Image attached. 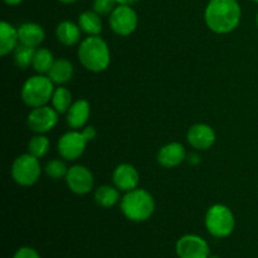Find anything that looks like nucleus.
Listing matches in <instances>:
<instances>
[{
  "instance_id": "obj_3",
  "label": "nucleus",
  "mask_w": 258,
  "mask_h": 258,
  "mask_svg": "<svg viewBox=\"0 0 258 258\" xmlns=\"http://www.w3.org/2000/svg\"><path fill=\"white\" fill-rule=\"evenodd\" d=\"M120 208L128 221L141 223L151 218L155 212V201L148 190L136 188L127 191L120 201Z\"/></svg>"
},
{
  "instance_id": "obj_15",
  "label": "nucleus",
  "mask_w": 258,
  "mask_h": 258,
  "mask_svg": "<svg viewBox=\"0 0 258 258\" xmlns=\"http://www.w3.org/2000/svg\"><path fill=\"white\" fill-rule=\"evenodd\" d=\"M91 115V105L87 100H77L66 113L67 125L73 130L85 128Z\"/></svg>"
},
{
  "instance_id": "obj_30",
  "label": "nucleus",
  "mask_w": 258,
  "mask_h": 258,
  "mask_svg": "<svg viewBox=\"0 0 258 258\" xmlns=\"http://www.w3.org/2000/svg\"><path fill=\"white\" fill-rule=\"evenodd\" d=\"M138 2L139 0H116L117 5H131V7Z\"/></svg>"
},
{
  "instance_id": "obj_33",
  "label": "nucleus",
  "mask_w": 258,
  "mask_h": 258,
  "mask_svg": "<svg viewBox=\"0 0 258 258\" xmlns=\"http://www.w3.org/2000/svg\"><path fill=\"white\" fill-rule=\"evenodd\" d=\"M256 24H257V28H258V12H257V15H256Z\"/></svg>"
},
{
  "instance_id": "obj_2",
  "label": "nucleus",
  "mask_w": 258,
  "mask_h": 258,
  "mask_svg": "<svg viewBox=\"0 0 258 258\" xmlns=\"http://www.w3.org/2000/svg\"><path fill=\"white\" fill-rule=\"evenodd\" d=\"M78 60L87 71L103 72L111 63V52L107 42L100 35H88L81 40L77 50Z\"/></svg>"
},
{
  "instance_id": "obj_32",
  "label": "nucleus",
  "mask_w": 258,
  "mask_h": 258,
  "mask_svg": "<svg viewBox=\"0 0 258 258\" xmlns=\"http://www.w3.org/2000/svg\"><path fill=\"white\" fill-rule=\"evenodd\" d=\"M58 2L62 3V4H75L78 0H58Z\"/></svg>"
},
{
  "instance_id": "obj_19",
  "label": "nucleus",
  "mask_w": 258,
  "mask_h": 258,
  "mask_svg": "<svg viewBox=\"0 0 258 258\" xmlns=\"http://www.w3.org/2000/svg\"><path fill=\"white\" fill-rule=\"evenodd\" d=\"M19 44V34L17 28L8 22L0 23V55L4 57L14 52Z\"/></svg>"
},
{
  "instance_id": "obj_29",
  "label": "nucleus",
  "mask_w": 258,
  "mask_h": 258,
  "mask_svg": "<svg viewBox=\"0 0 258 258\" xmlns=\"http://www.w3.org/2000/svg\"><path fill=\"white\" fill-rule=\"evenodd\" d=\"M189 163H190L191 165H197V164L201 163V159H199V156L197 155V154H191V155L189 156Z\"/></svg>"
},
{
  "instance_id": "obj_13",
  "label": "nucleus",
  "mask_w": 258,
  "mask_h": 258,
  "mask_svg": "<svg viewBox=\"0 0 258 258\" xmlns=\"http://www.w3.org/2000/svg\"><path fill=\"white\" fill-rule=\"evenodd\" d=\"M113 185L120 191L127 193L139 188L140 183V175H139L138 169L131 164H120L115 168L112 173Z\"/></svg>"
},
{
  "instance_id": "obj_16",
  "label": "nucleus",
  "mask_w": 258,
  "mask_h": 258,
  "mask_svg": "<svg viewBox=\"0 0 258 258\" xmlns=\"http://www.w3.org/2000/svg\"><path fill=\"white\" fill-rule=\"evenodd\" d=\"M18 34H19L20 44L35 48V49L44 42L45 38V32L42 25L33 22H28L20 25L18 28Z\"/></svg>"
},
{
  "instance_id": "obj_12",
  "label": "nucleus",
  "mask_w": 258,
  "mask_h": 258,
  "mask_svg": "<svg viewBox=\"0 0 258 258\" xmlns=\"http://www.w3.org/2000/svg\"><path fill=\"white\" fill-rule=\"evenodd\" d=\"M186 140L189 145L196 150L206 151L214 145L217 140L216 131L207 123H196L189 127L186 133Z\"/></svg>"
},
{
  "instance_id": "obj_28",
  "label": "nucleus",
  "mask_w": 258,
  "mask_h": 258,
  "mask_svg": "<svg viewBox=\"0 0 258 258\" xmlns=\"http://www.w3.org/2000/svg\"><path fill=\"white\" fill-rule=\"evenodd\" d=\"M13 258H42L40 254L35 251L32 247H20L19 249H17V252L14 253Z\"/></svg>"
},
{
  "instance_id": "obj_6",
  "label": "nucleus",
  "mask_w": 258,
  "mask_h": 258,
  "mask_svg": "<svg viewBox=\"0 0 258 258\" xmlns=\"http://www.w3.org/2000/svg\"><path fill=\"white\" fill-rule=\"evenodd\" d=\"M206 228L214 238H227L236 228V218L231 208L224 204H213L206 213Z\"/></svg>"
},
{
  "instance_id": "obj_21",
  "label": "nucleus",
  "mask_w": 258,
  "mask_h": 258,
  "mask_svg": "<svg viewBox=\"0 0 258 258\" xmlns=\"http://www.w3.org/2000/svg\"><path fill=\"white\" fill-rule=\"evenodd\" d=\"M95 201L102 208L115 207L120 199V190L115 185H101L95 191Z\"/></svg>"
},
{
  "instance_id": "obj_5",
  "label": "nucleus",
  "mask_w": 258,
  "mask_h": 258,
  "mask_svg": "<svg viewBox=\"0 0 258 258\" xmlns=\"http://www.w3.org/2000/svg\"><path fill=\"white\" fill-rule=\"evenodd\" d=\"M54 90V83L52 80L48 76L38 73L23 83L20 97L28 107H40L50 102Z\"/></svg>"
},
{
  "instance_id": "obj_27",
  "label": "nucleus",
  "mask_w": 258,
  "mask_h": 258,
  "mask_svg": "<svg viewBox=\"0 0 258 258\" xmlns=\"http://www.w3.org/2000/svg\"><path fill=\"white\" fill-rule=\"evenodd\" d=\"M116 7H117L116 0H93L92 10L102 17V15H110Z\"/></svg>"
},
{
  "instance_id": "obj_18",
  "label": "nucleus",
  "mask_w": 258,
  "mask_h": 258,
  "mask_svg": "<svg viewBox=\"0 0 258 258\" xmlns=\"http://www.w3.org/2000/svg\"><path fill=\"white\" fill-rule=\"evenodd\" d=\"M73 73H75V67H73L72 62L68 60L67 58H58L54 60L47 76L54 85L60 86L70 82L73 77Z\"/></svg>"
},
{
  "instance_id": "obj_1",
  "label": "nucleus",
  "mask_w": 258,
  "mask_h": 258,
  "mask_svg": "<svg viewBox=\"0 0 258 258\" xmlns=\"http://www.w3.org/2000/svg\"><path fill=\"white\" fill-rule=\"evenodd\" d=\"M242 8L238 0H209L204 10V22L216 34H228L238 28Z\"/></svg>"
},
{
  "instance_id": "obj_11",
  "label": "nucleus",
  "mask_w": 258,
  "mask_h": 258,
  "mask_svg": "<svg viewBox=\"0 0 258 258\" xmlns=\"http://www.w3.org/2000/svg\"><path fill=\"white\" fill-rule=\"evenodd\" d=\"M68 189L77 196H86L93 189L95 178L85 165H73L68 169L64 178Z\"/></svg>"
},
{
  "instance_id": "obj_31",
  "label": "nucleus",
  "mask_w": 258,
  "mask_h": 258,
  "mask_svg": "<svg viewBox=\"0 0 258 258\" xmlns=\"http://www.w3.org/2000/svg\"><path fill=\"white\" fill-rule=\"evenodd\" d=\"M3 2H4L7 5H9V7H17V5L22 4L24 0H3Z\"/></svg>"
},
{
  "instance_id": "obj_35",
  "label": "nucleus",
  "mask_w": 258,
  "mask_h": 258,
  "mask_svg": "<svg viewBox=\"0 0 258 258\" xmlns=\"http://www.w3.org/2000/svg\"><path fill=\"white\" fill-rule=\"evenodd\" d=\"M252 2H254V3H256V4H258V0H252Z\"/></svg>"
},
{
  "instance_id": "obj_22",
  "label": "nucleus",
  "mask_w": 258,
  "mask_h": 258,
  "mask_svg": "<svg viewBox=\"0 0 258 258\" xmlns=\"http://www.w3.org/2000/svg\"><path fill=\"white\" fill-rule=\"evenodd\" d=\"M54 60V55H53V53L49 49H47V48H38V49H35L32 67L39 75H48Z\"/></svg>"
},
{
  "instance_id": "obj_7",
  "label": "nucleus",
  "mask_w": 258,
  "mask_h": 258,
  "mask_svg": "<svg viewBox=\"0 0 258 258\" xmlns=\"http://www.w3.org/2000/svg\"><path fill=\"white\" fill-rule=\"evenodd\" d=\"M12 178L18 185L32 186L37 183L42 175V166L39 159L29 153L22 154L12 164Z\"/></svg>"
},
{
  "instance_id": "obj_24",
  "label": "nucleus",
  "mask_w": 258,
  "mask_h": 258,
  "mask_svg": "<svg viewBox=\"0 0 258 258\" xmlns=\"http://www.w3.org/2000/svg\"><path fill=\"white\" fill-rule=\"evenodd\" d=\"M49 139L44 134H37L30 139L29 144H28V153L37 159H40L47 155L49 151Z\"/></svg>"
},
{
  "instance_id": "obj_20",
  "label": "nucleus",
  "mask_w": 258,
  "mask_h": 258,
  "mask_svg": "<svg viewBox=\"0 0 258 258\" xmlns=\"http://www.w3.org/2000/svg\"><path fill=\"white\" fill-rule=\"evenodd\" d=\"M77 24L87 35H100L102 32V19L95 10H86L81 13Z\"/></svg>"
},
{
  "instance_id": "obj_23",
  "label": "nucleus",
  "mask_w": 258,
  "mask_h": 258,
  "mask_svg": "<svg viewBox=\"0 0 258 258\" xmlns=\"http://www.w3.org/2000/svg\"><path fill=\"white\" fill-rule=\"evenodd\" d=\"M52 107L57 111L59 115L62 113H67V111L70 110V107L73 103V97L72 93L68 88L63 87V86H59L54 90L52 96Z\"/></svg>"
},
{
  "instance_id": "obj_17",
  "label": "nucleus",
  "mask_w": 258,
  "mask_h": 258,
  "mask_svg": "<svg viewBox=\"0 0 258 258\" xmlns=\"http://www.w3.org/2000/svg\"><path fill=\"white\" fill-rule=\"evenodd\" d=\"M81 30L80 25L71 20H63L55 28V37L60 44L66 47H72L76 45L81 40Z\"/></svg>"
},
{
  "instance_id": "obj_26",
  "label": "nucleus",
  "mask_w": 258,
  "mask_h": 258,
  "mask_svg": "<svg viewBox=\"0 0 258 258\" xmlns=\"http://www.w3.org/2000/svg\"><path fill=\"white\" fill-rule=\"evenodd\" d=\"M67 165L63 160L60 159H53V160L48 161L47 165H45L44 171L50 179H54V180H58V179L66 178L68 173Z\"/></svg>"
},
{
  "instance_id": "obj_34",
  "label": "nucleus",
  "mask_w": 258,
  "mask_h": 258,
  "mask_svg": "<svg viewBox=\"0 0 258 258\" xmlns=\"http://www.w3.org/2000/svg\"><path fill=\"white\" fill-rule=\"evenodd\" d=\"M208 258H219L218 256H212V254H211V256H209Z\"/></svg>"
},
{
  "instance_id": "obj_9",
  "label": "nucleus",
  "mask_w": 258,
  "mask_h": 258,
  "mask_svg": "<svg viewBox=\"0 0 258 258\" xmlns=\"http://www.w3.org/2000/svg\"><path fill=\"white\" fill-rule=\"evenodd\" d=\"M176 256L179 258H208L211 256L209 244L198 234H184L175 244Z\"/></svg>"
},
{
  "instance_id": "obj_25",
  "label": "nucleus",
  "mask_w": 258,
  "mask_h": 258,
  "mask_svg": "<svg viewBox=\"0 0 258 258\" xmlns=\"http://www.w3.org/2000/svg\"><path fill=\"white\" fill-rule=\"evenodd\" d=\"M14 62L22 70H27L28 67L33 64V59H34L35 48L27 47V45L19 44L15 48L14 52Z\"/></svg>"
},
{
  "instance_id": "obj_4",
  "label": "nucleus",
  "mask_w": 258,
  "mask_h": 258,
  "mask_svg": "<svg viewBox=\"0 0 258 258\" xmlns=\"http://www.w3.org/2000/svg\"><path fill=\"white\" fill-rule=\"evenodd\" d=\"M97 135L93 126H86L82 131L71 130L63 134L57 143V151L60 158L68 161L80 159L85 153L87 144L91 143Z\"/></svg>"
},
{
  "instance_id": "obj_14",
  "label": "nucleus",
  "mask_w": 258,
  "mask_h": 258,
  "mask_svg": "<svg viewBox=\"0 0 258 258\" xmlns=\"http://www.w3.org/2000/svg\"><path fill=\"white\" fill-rule=\"evenodd\" d=\"M158 163L164 168H176L186 159L185 148L180 143H169L164 145L158 153Z\"/></svg>"
},
{
  "instance_id": "obj_8",
  "label": "nucleus",
  "mask_w": 258,
  "mask_h": 258,
  "mask_svg": "<svg viewBox=\"0 0 258 258\" xmlns=\"http://www.w3.org/2000/svg\"><path fill=\"white\" fill-rule=\"evenodd\" d=\"M110 28L115 34L127 37L136 30L139 24L138 13L131 5H117L108 18Z\"/></svg>"
},
{
  "instance_id": "obj_10",
  "label": "nucleus",
  "mask_w": 258,
  "mask_h": 258,
  "mask_svg": "<svg viewBox=\"0 0 258 258\" xmlns=\"http://www.w3.org/2000/svg\"><path fill=\"white\" fill-rule=\"evenodd\" d=\"M59 113L50 106H40L33 108L27 117L28 127L35 134H45L57 126Z\"/></svg>"
}]
</instances>
